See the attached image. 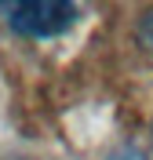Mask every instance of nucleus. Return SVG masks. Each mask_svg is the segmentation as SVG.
I'll return each instance as SVG.
<instances>
[{"label":"nucleus","instance_id":"obj_1","mask_svg":"<svg viewBox=\"0 0 153 160\" xmlns=\"http://www.w3.org/2000/svg\"><path fill=\"white\" fill-rule=\"evenodd\" d=\"M0 15L22 37L51 40L80 18V8L69 0H22V4H0Z\"/></svg>","mask_w":153,"mask_h":160},{"label":"nucleus","instance_id":"obj_2","mask_svg":"<svg viewBox=\"0 0 153 160\" xmlns=\"http://www.w3.org/2000/svg\"><path fill=\"white\" fill-rule=\"evenodd\" d=\"M142 40L153 48V15H146V22H142Z\"/></svg>","mask_w":153,"mask_h":160}]
</instances>
